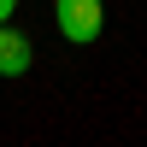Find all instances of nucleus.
Returning a JSON list of instances; mask_svg holds the SVG:
<instances>
[{"mask_svg":"<svg viewBox=\"0 0 147 147\" xmlns=\"http://www.w3.org/2000/svg\"><path fill=\"white\" fill-rule=\"evenodd\" d=\"M12 6H18V0H0V24H6V18H12Z\"/></svg>","mask_w":147,"mask_h":147,"instance_id":"7ed1b4c3","label":"nucleus"},{"mask_svg":"<svg viewBox=\"0 0 147 147\" xmlns=\"http://www.w3.org/2000/svg\"><path fill=\"white\" fill-rule=\"evenodd\" d=\"M30 59H35L30 35L12 30V24H0V77H24V71H30Z\"/></svg>","mask_w":147,"mask_h":147,"instance_id":"f03ea898","label":"nucleus"},{"mask_svg":"<svg viewBox=\"0 0 147 147\" xmlns=\"http://www.w3.org/2000/svg\"><path fill=\"white\" fill-rule=\"evenodd\" d=\"M53 24H59L65 41L88 47V41H100V30H106V6L100 0H53Z\"/></svg>","mask_w":147,"mask_h":147,"instance_id":"f257e3e1","label":"nucleus"}]
</instances>
